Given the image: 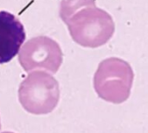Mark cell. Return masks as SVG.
Listing matches in <instances>:
<instances>
[{
    "label": "cell",
    "instance_id": "1",
    "mask_svg": "<svg viewBox=\"0 0 148 133\" xmlns=\"http://www.w3.org/2000/svg\"><path fill=\"white\" fill-rule=\"evenodd\" d=\"M65 23L73 41L84 48H95L105 45L115 31L112 16L96 4L82 8Z\"/></svg>",
    "mask_w": 148,
    "mask_h": 133
},
{
    "label": "cell",
    "instance_id": "2",
    "mask_svg": "<svg viewBox=\"0 0 148 133\" xmlns=\"http://www.w3.org/2000/svg\"><path fill=\"white\" fill-rule=\"evenodd\" d=\"M134 79V70L127 61L109 57L100 62L94 76V88L103 100L121 104L131 94Z\"/></svg>",
    "mask_w": 148,
    "mask_h": 133
},
{
    "label": "cell",
    "instance_id": "3",
    "mask_svg": "<svg viewBox=\"0 0 148 133\" xmlns=\"http://www.w3.org/2000/svg\"><path fill=\"white\" fill-rule=\"evenodd\" d=\"M18 99L28 113L36 115L48 114L59 102L58 81L48 72L32 71L20 84Z\"/></svg>",
    "mask_w": 148,
    "mask_h": 133
},
{
    "label": "cell",
    "instance_id": "4",
    "mask_svg": "<svg viewBox=\"0 0 148 133\" xmlns=\"http://www.w3.org/2000/svg\"><path fill=\"white\" fill-rule=\"evenodd\" d=\"M62 51L52 38L40 35L28 40L18 52V61L24 71L56 74L62 63Z\"/></svg>",
    "mask_w": 148,
    "mask_h": 133
},
{
    "label": "cell",
    "instance_id": "5",
    "mask_svg": "<svg viewBox=\"0 0 148 133\" xmlns=\"http://www.w3.org/2000/svg\"><path fill=\"white\" fill-rule=\"evenodd\" d=\"M26 34L23 23L13 14L0 11V64L10 62L23 46Z\"/></svg>",
    "mask_w": 148,
    "mask_h": 133
},
{
    "label": "cell",
    "instance_id": "6",
    "mask_svg": "<svg viewBox=\"0 0 148 133\" xmlns=\"http://www.w3.org/2000/svg\"><path fill=\"white\" fill-rule=\"evenodd\" d=\"M95 4V0H61L59 15L61 19L66 23L73 14L82 8Z\"/></svg>",
    "mask_w": 148,
    "mask_h": 133
},
{
    "label": "cell",
    "instance_id": "7",
    "mask_svg": "<svg viewBox=\"0 0 148 133\" xmlns=\"http://www.w3.org/2000/svg\"><path fill=\"white\" fill-rule=\"evenodd\" d=\"M2 133H14V132H2Z\"/></svg>",
    "mask_w": 148,
    "mask_h": 133
},
{
    "label": "cell",
    "instance_id": "8",
    "mask_svg": "<svg viewBox=\"0 0 148 133\" xmlns=\"http://www.w3.org/2000/svg\"><path fill=\"white\" fill-rule=\"evenodd\" d=\"M0 128H1V122H0Z\"/></svg>",
    "mask_w": 148,
    "mask_h": 133
}]
</instances>
